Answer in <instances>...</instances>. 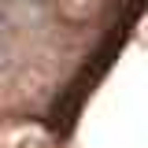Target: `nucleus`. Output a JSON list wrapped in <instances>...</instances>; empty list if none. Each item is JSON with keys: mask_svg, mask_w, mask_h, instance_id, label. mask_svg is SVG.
<instances>
[{"mask_svg": "<svg viewBox=\"0 0 148 148\" xmlns=\"http://www.w3.org/2000/svg\"><path fill=\"white\" fill-rule=\"evenodd\" d=\"M0 56H4V18H0Z\"/></svg>", "mask_w": 148, "mask_h": 148, "instance_id": "1", "label": "nucleus"}]
</instances>
